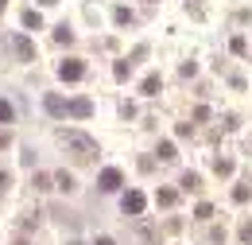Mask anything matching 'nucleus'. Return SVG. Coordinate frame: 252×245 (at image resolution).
<instances>
[{
    "mask_svg": "<svg viewBox=\"0 0 252 245\" xmlns=\"http://www.w3.org/2000/svg\"><path fill=\"white\" fill-rule=\"evenodd\" d=\"M63 144H66V152L74 156V160H94V156H97V140H94V136H86V132H78V128H66Z\"/></svg>",
    "mask_w": 252,
    "mask_h": 245,
    "instance_id": "1",
    "label": "nucleus"
},
{
    "mask_svg": "<svg viewBox=\"0 0 252 245\" xmlns=\"http://www.w3.org/2000/svg\"><path fill=\"white\" fill-rule=\"evenodd\" d=\"M82 74H86V66H82L78 59H66L63 66H59V78H63V82H78Z\"/></svg>",
    "mask_w": 252,
    "mask_h": 245,
    "instance_id": "2",
    "label": "nucleus"
},
{
    "mask_svg": "<svg viewBox=\"0 0 252 245\" xmlns=\"http://www.w3.org/2000/svg\"><path fill=\"white\" fill-rule=\"evenodd\" d=\"M66 113H70V117H90V113H94V101H90V97H74V101L66 105Z\"/></svg>",
    "mask_w": 252,
    "mask_h": 245,
    "instance_id": "3",
    "label": "nucleus"
},
{
    "mask_svg": "<svg viewBox=\"0 0 252 245\" xmlns=\"http://www.w3.org/2000/svg\"><path fill=\"white\" fill-rule=\"evenodd\" d=\"M97 187H101V191H117V187H121V171H117V167H105L101 179H97Z\"/></svg>",
    "mask_w": 252,
    "mask_h": 245,
    "instance_id": "4",
    "label": "nucleus"
},
{
    "mask_svg": "<svg viewBox=\"0 0 252 245\" xmlns=\"http://www.w3.org/2000/svg\"><path fill=\"white\" fill-rule=\"evenodd\" d=\"M12 47H16V55H20L24 62H32V59H35V47L24 39V35H12Z\"/></svg>",
    "mask_w": 252,
    "mask_h": 245,
    "instance_id": "5",
    "label": "nucleus"
},
{
    "mask_svg": "<svg viewBox=\"0 0 252 245\" xmlns=\"http://www.w3.org/2000/svg\"><path fill=\"white\" fill-rule=\"evenodd\" d=\"M144 203H148V199H144L140 191H128V195H125V214H140Z\"/></svg>",
    "mask_w": 252,
    "mask_h": 245,
    "instance_id": "6",
    "label": "nucleus"
},
{
    "mask_svg": "<svg viewBox=\"0 0 252 245\" xmlns=\"http://www.w3.org/2000/svg\"><path fill=\"white\" fill-rule=\"evenodd\" d=\"M43 105H47V113H51V117H63V113H66V101L59 97V93H47V101H43Z\"/></svg>",
    "mask_w": 252,
    "mask_h": 245,
    "instance_id": "7",
    "label": "nucleus"
},
{
    "mask_svg": "<svg viewBox=\"0 0 252 245\" xmlns=\"http://www.w3.org/2000/svg\"><path fill=\"white\" fill-rule=\"evenodd\" d=\"M24 28H32V31H39V28H43V16H39L35 8H32V12H24Z\"/></svg>",
    "mask_w": 252,
    "mask_h": 245,
    "instance_id": "8",
    "label": "nucleus"
},
{
    "mask_svg": "<svg viewBox=\"0 0 252 245\" xmlns=\"http://www.w3.org/2000/svg\"><path fill=\"white\" fill-rule=\"evenodd\" d=\"M55 183H59V191H74V175L59 171V175H55Z\"/></svg>",
    "mask_w": 252,
    "mask_h": 245,
    "instance_id": "9",
    "label": "nucleus"
},
{
    "mask_svg": "<svg viewBox=\"0 0 252 245\" xmlns=\"http://www.w3.org/2000/svg\"><path fill=\"white\" fill-rule=\"evenodd\" d=\"M55 39H59V43H74V31L63 24V28H55Z\"/></svg>",
    "mask_w": 252,
    "mask_h": 245,
    "instance_id": "10",
    "label": "nucleus"
},
{
    "mask_svg": "<svg viewBox=\"0 0 252 245\" xmlns=\"http://www.w3.org/2000/svg\"><path fill=\"white\" fill-rule=\"evenodd\" d=\"M159 160H175V144H171V140L159 144Z\"/></svg>",
    "mask_w": 252,
    "mask_h": 245,
    "instance_id": "11",
    "label": "nucleus"
},
{
    "mask_svg": "<svg viewBox=\"0 0 252 245\" xmlns=\"http://www.w3.org/2000/svg\"><path fill=\"white\" fill-rule=\"evenodd\" d=\"M159 90V74H148L144 78V93H156Z\"/></svg>",
    "mask_w": 252,
    "mask_h": 245,
    "instance_id": "12",
    "label": "nucleus"
},
{
    "mask_svg": "<svg viewBox=\"0 0 252 245\" xmlns=\"http://www.w3.org/2000/svg\"><path fill=\"white\" fill-rule=\"evenodd\" d=\"M175 199H179L175 191H159V206H175Z\"/></svg>",
    "mask_w": 252,
    "mask_h": 245,
    "instance_id": "13",
    "label": "nucleus"
},
{
    "mask_svg": "<svg viewBox=\"0 0 252 245\" xmlns=\"http://www.w3.org/2000/svg\"><path fill=\"white\" fill-rule=\"evenodd\" d=\"M202 183V179H198V175H194V171H187V175H183V187H187V191H194V187Z\"/></svg>",
    "mask_w": 252,
    "mask_h": 245,
    "instance_id": "14",
    "label": "nucleus"
},
{
    "mask_svg": "<svg viewBox=\"0 0 252 245\" xmlns=\"http://www.w3.org/2000/svg\"><path fill=\"white\" fill-rule=\"evenodd\" d=\"M0 121H4V124L12 121V105H8V101H4V97H0Z\"/></svg>",
    "mask_w": 252,
    "mask_h": 245,
    "instance_id": "15",
    "label": "nucleus"
},
{
    "mask_svg": "<svg viewBox=\"0 0 252 245\" xmlns=\"http://www.w3.org/2000/svg\"><path fill=\"white\" fill-rule=\"evenodd\" d=\"M128 74H132V62H128V59L117 62V78H128Z\"/></svg>",
    "mask_w": 252,
    "mask_h": 245,
    "instance_id": "16",
    "label": "nucleus"
},
{
    "mask_svg": "<svg viewBox=\"0 0 252 245\" xmlns=\"http://www.w3.org/2000/svg\"><path fill=\"white\" fill-rule=\"evenodd\" d=\"M117 24H132V12L128 8H117Z\"/></svg>",
    "mask_w": 252,
    "mask_h": 245,
    "instance_id": "17",
    "label": "nucleus"
},
{
    "mask_svg": "<svg viewBox=\"0 0 252 245\" xmlns=\"http://www.w3.org/2000/svg\"><path fill=\"white\" fill-rule=\"evenodd\" d=\"M214 167H218V175H229V171H233V163H229V160H218Z\"/></svg>",
    "mask_w": 252,
    "mask_h": 245,
    "instance_id": "18",
    "label": "nucleus"
},
{
    "mask_svg": "<svg viewBox=\"0 0 252 245\" xmlns=\"http://www.w3.org/2000/svg\"><path fill=\"white\" fill-rule=\"evenodd\" d=\"M51 187V175H35V191H47Z\"/></svg>",
    "mask_w": 252,
    "mask_h": 245,
    "instance_id": "19",
    "label": "nucleus"
},
{
    "mask_svg": "<svg viewBox=\"0 0 252 245\" xmlns=\"http://www.w3.org/2000/svg\"><path fill=\"white\" fill-rule=\"evenodd\" d=\"M241 238H245V242H252V222H245V226H241Z\"/></svg>",
    "mask_w": 252,
    "mask_h": 245,
    "instance_id": "20",
    "label": "nucleus"
},
{
    "mask_svg": "<svg viewBox=\"0 0 252 245\" xmlns=\"http://www.w3.org/2000/svg\"><path fill=\"white\" fill-rule=\"evenodd\" d=\"M97 245H117V242L113 238H97Z\"/></svg>",
    "mask_w": 252,
    "mask_h": 245,
    "instance_id": "21",
    "label": "nucleus"
},
{
    "mask_svg": "<svg viewBox=\"0 0 252 245\" xmlns=\"http://www.w3.org/2000/svg\"><path fill=\"white\" fill-rule=\"evenodd\" d=\"M4 4H8V0H0V12H4Z\"/></svg>",
    "mask_w": 252,
    "mask_h": 245,
    "instance_id": "22",
    "label": "nucleus"
},
{
    "mask_svg": "<svg viewBox=\"0 0 252 245\" xmlns=\"http://www.w3.org/2000/svg\"><path fill=\"white\" fill-rule=\"evenodd\" d=\"M16 245H28V242H24V238H20V242H16Z\"/></svg>",
    "mask_w": 252,
    "mask_h": 245,
    "instance_id": "23",
    "label": "nucleus"
},
{
    "mask_svg": "<svg viewBox=\"0 0 252 245\" xmlns=\"http://www.w3.org/2000/svg\"><path fill=\"white\" fill-rule=\"evenodd\" d=\"M43 4H55V0H43Z\"/></svg>",
    "mask_w": 252,
    "mask_h": 245,
    "instance_id": "24",
    "label": "nucleus"
},
{
    "mask_svg": "<svg viewBox=\"0 0 252 245\" xmlns=\"http://www.w3.org/2000/svg\"><path fill=\"white\" fill-rule=\"evenodd\" d=\"M74 245H82V242H74Z\"/></svg>",
    "mask_w": 252,
    "mask_h": 245,
    "instance_id": "25",
    "label": "nucleus"
}]
</instances>
